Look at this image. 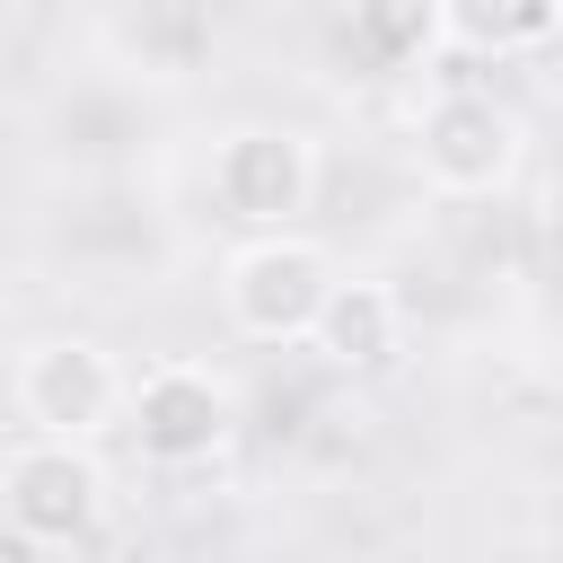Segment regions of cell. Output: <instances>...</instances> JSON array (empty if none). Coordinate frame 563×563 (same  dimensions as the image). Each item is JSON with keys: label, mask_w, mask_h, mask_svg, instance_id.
<instances>
[{"label": "cell", "mask_w": 563, "mask_h": 563, "mask_svg": "<svg viewBox=\"0 0 563 563\" xmlns=\"http://www.w3.org/2000/svg\"><path fill=\"white\" fill-rule=\"evenodd\" d=\"M114 510V475L97 457V440H62V431H26L0 457V519L18 545H88Z\"/></svg>", "instance_id": "obj_1"}, {"label": "cell", "mask_w": 563, "mask_h": 563, "mask_svg": "<svg viewBox=\"0 0 563 563\" xmlns=\"http://www.w3.org/2000/svg\"><path fill=\"white\" fill-rule=\"evenodd\" d=\"M334 255L299 229H255L229 264H220V317L246 343H308L325 299H334Z\"/></svg>", "instance_id": "obj_2"}, {"label": "cell", "mask_w": 563, "mask_h": 563, "mask_svg": "<svg viewBox=\"0 0 563 563\" xmlns=\"http://www.w3.org/2000/svg\"><path fill=\"white\" fill-rule=\"evenodd\" d=\"M9 396H18V422L26 431L97 440V431H123L132 378L114 369V352L97 334H35L18 352V369H9Z\"/></svg>", "instance_id": "obj_3"}, {"label": "cell", "mask_w": 563, "mask_h": 563, "mask_svg": "<svg viewBox=\"0 0 563 563\" xmlns=\"http://www.w3.org/2000/svg\"><path fill=\"white\" fill-rule=\"evenodd\" d=\"M519 114L484 88H440L422 114H413V167L431 194H457V202H484L519 176Z\"/></svg>", "instance_id": "obj_4"}, {"label": "cell", "mask_w": 563, "mask_h": 563, "mask_svg": "<svg viewBox=\"0 0 563 563\" xmlns=\"http://www.w3.org/2000/svg\"><path fill=\"white\" fill-rule=\"evenodd\" d=\"M123 431L150 466H211L238 431V396L211 361H150L132 378V405H123Z\"/></svg>", "instance_id": "obj_5"}, {"label": "cell", "mask_w": 563, "mask_h": 563, "mask_svg": "<svg viewBox=\"0 0 563 563\" xmlns=\"http://www.w3.org/2000/svg\"><path fill=\"white\" fill-rule=\"evenodd\" d=\"M211 202L255 238V229H299L317 202V141L299 123H238L211 141Z\"/></svg>", "instance_id": "obj_6"}, {"label": "cell", "mask_w": 563, "mask_h": 563, "mask_svg": "<svg viewBox=\"0 0 563 563\" xmlns=\"http://www.w3.org/2000/svg\"><path fill=\"white\" fill-rule=\"evenodd\" d=\"M308 352L325 369H343V378H378L405 352V299L378 273H343L334 299H325V317H317V334H308Z\"/></svg>", "instance_id": "obj_7"}, {"label": "cell", "mask_w": 563, "mask_h": 563, "mask_svg": "<svg viewBox=\"0 0 563 563\" xmlns=\"http://www.w3.org/2000/svg\"><path fill=\"white\" fill-rule=\"evenodd\" d=\"M343 35L369 70H413V62H431V44H449V18H440V0H352Z\"/></svg>", "instance_id": "obj_8"}, {"label": "cell", "mask_w": 563, "mask_h": 563, "mask_svg": "<svg viewBox=\"0 0 563 563\" xmlns=\"http://www.w3.org/2000/svg\"><path fill=\"white\" fill-rule=\"evenodd\" d=\"M449 18V44L466 53H545L563 35V0H440Z\"/></svg>", "instance_id": "obj_9"}, {"label": "cell", "mask_w": 563, "mask_h": 563, "mask_svg": "<svg viewBox=\"0 0 563 563\" xmlns=\"http://www.w3.org/2000/svg\"><path fill=\"white\" fill-rule=\"evenodd\" d=\"M79 9H114V0H79Z\"/></svg>", "instance_id": "obj_10"}]
</instances>
